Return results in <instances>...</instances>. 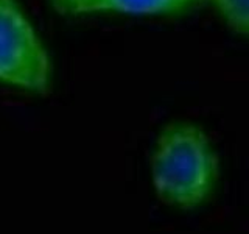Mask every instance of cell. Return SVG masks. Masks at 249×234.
I'll return each instance as SVG.
<instances>
[{
  "instance_id": "6da1fadb",
  "label": "cell",
  "mask_w": 249,
  "mask_h": 234,
  "mask_svg": "<svg viewBox=\"0 0 249 234\" xmlns=\"http://www.w3.org/2000/svg\"><path fill=\"white\" fill-rule=\"evenodd\" d=\"M151 175L163 201L182 208L198 205L218 176V158L207 135L192 123L167 127L156 142Z\"/></svg>"
},
{
  "instance_id": "7a4b0ae2",
  "label": "cell",
  "mask_w": 249,
  "mask_h": 234,
  "mask_svg": "<svg viewBox=\"0 0 249 234\" xmlns=\"http://www.w3.org/2000/svg\"><path fill=\"white\" fill-rule=\"evenodd\" d=\"M0 83L45 94L52 61L18 0H0Z\"/></svg>"
},
{
  "instance_id": "3957f363",
  "label": "cell",
  "mask_w": 249,
  "mask_h": 234,
  "mask_svg": "<svg viewBox=\"0 0 249 234\" xmlns=\"http://www.w3.org/2000/svg\"><path fill=\"white\" fill-rule=\"evenodd\" d=\"M50 2L54 10L62 14H158L181 11L196 3L198 0H50Z\"/></svg>"
},
{
  "instance_id": "277c9868",
  "label": "cell",
  "mask_w": 249,
  "mask_h": 234,
  "mask_svg": "<svg viewBox=\"0 0 249 234\" xmlns=\"http://www.w3.org/2000/svg\"><path fill=\"white\" fill-rule=\"evenodd\" d=\"M232 28L249 35V0H212Z\"/></svg>"
}]
</instances>
